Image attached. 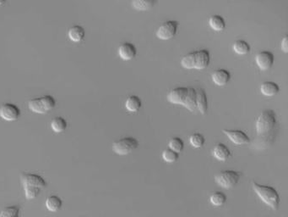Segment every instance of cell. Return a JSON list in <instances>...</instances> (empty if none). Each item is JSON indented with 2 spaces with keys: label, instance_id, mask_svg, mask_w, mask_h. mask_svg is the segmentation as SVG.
<instances>
[{
  "label": "cell",
  "instance_id": "cell-26",
  "mask_svg": "<svg viewBox=\"0 0 288 217\" xmlns=\"http://www.w3.org/2000/svg\"><path fill=\"white\" fill-rule=\"evenodd\" d=\"M209 202L214 206H222L227 202V196L222 192H215L209 196Z\"/></svg>",
  "mask_w": 288,
  "mask_h": 217
},
{
  "label": "cell",
  "instance_id": "cell-17",
  "mask_svg": "<svg viewBox=\"0 0 288 217\" xmlns=\"http://www.w3.org/2000/svg\"><path fill=\"white\" fill-rule=\"evenodd\" d=\"M84 34H85V32H84V27L79 26V25L70 27L69 32H68V35H69L70 40L75 42V43L82 41L83 38H84Z\"/></svg>",
  "mask_w": 288,
  "mask_h": 217
},
{
  "label": "cell",
  "instance_id": "cell-32",
  "mask_svg": "<svg viewBox=\"0 0 288 217\" xmlns=\"http://www.w3.org/2000/svg\"><path fill=\"white\" fill-rule=\"evenodd\" d=\"M162 156H163L164 162H167V163H173V162L178 161L179 154L174 152L173 150H170V149H166L163 151Z\"/></svg>",
  "mask_w": 288,
  "mask_h": 217
},
{
  "label": "cell",
  "instance_id": "cell-1",
  "mask_svg": "<svg viewBox=\"0 0 288 217\" xmlns=\"http://www.w3.org/2000/svg\"><path fill=\"white\" fill-rule=\"evenodd\" d=\"M252 187L254 193L262 202L275 211L278 209L281 203V198L276 188L267 185L259 184L256 182H252Z\"/></svg>",
  "mask_w": 288,
  "mask_h": 217
},
{
  "label": "cell",
  "instance_id": "cell-14",
  "mask_svg": "<svg viewBox=\"0 0 288 217\" xmlns=\"http://www.w3.org/2000/svg\"><path fill=\"white\" fill-rule=\"evenodd\" d=\"M212 156L220 162H226L231 156V151L226 144L219 143L213 148Z\"/></svg>",
  "mask_w": 288,
  "mask_h": 217
},
{
  "label": "cell",
  "instance_id": "cell-35",
  "mask_svg": "<svg viewBox=\"0 0 288 217\" xmlns=\"http://www.w3.org/2000/svg\"><path fill=\"white\" fill-rule=\"evenodd\" d=\"M4 3V0H0V5H2Z\"/></svg>",
  "mask_w": 288,
  "mask_h": 217
},
{
  "label": "cell",
  "instance_id": "cell-2",
  "mask_svg": "<svg viewBox=\"0 0 288 217\" xmlns=\"http://www.w3.org/2000/svg\"><path fill=\"white\" fill-rule=\"evenodd\" d=\"M277 114L272 109H266L259 114L255 121V130L259 136H266L275 128Z\"/></svg>",
  "mask_w": 288,
  "mask_h": 217
},
{
  "label": "cell",
  "instance_id": "cell-21",
  "mask_svg": "<svg viewBox=\"0 0 288 217\" xmlns=\"http://www.w3.org/2000/svg\"><path fill=\"white\" fill-rule=\"evenodd\" d=\"M141 100L136 95H130L125 100V108L128 111L137 112L141 108Z\"/></svg>",
  "mask_w": 288,
  "mask_h": 217
},
{
  "label": "cell",
  "instance_id": "cell-6",
  "mask_svg": "<svg viewBox=\"0 0 288 217\" xmlns=\"http://www.w3.org/2000/svg\"><path fill=\"white\" fill-rule=\"evenodd\" d=\"M188 91H189V88L187 87H178V88H173L166 95V100L173 105H180L183 106L186 100Z\"/></svg>",
  "mask_w": 288,
  "mask_h": 217
},
{
  "label": "cell",
  "instance_id": "cell-25",
  "mask_svg": "<svg viewBox=\"0 0 288 217\" xmlns=\"http://www.w3.org/2000/svg\"><path fill=\"white\" fill-rule=\"evenodd\" d=\"M51 127L55 132H63L67 127V121L61 116H57L51 120Z\"/></svg>",
  "mask_w": 288,
  "mask_h": 217
},
{
  "label": "cell",
  "instance_id": "cell-23",
  "mask_svg": "<svg viewBox=\"0 0 288 217\" xmlns=\"http://www.w3.org/2000/svg\"><path fill=\"white\" fill-rule=\"evenodd\" d=\"M153 0H133L131 1V6L137 10H148L156 4Z\"/></svg>",
  "mask_w": 288,
  "mask_h": 217
},
{
  "label": "cell",
  "instance_id": "cell-34",
  "mask_svg": "<svg viewBox=\"0 0 288 217\" xmlns=\"http://www.w3.org/2000/svg\"><path fill=\"white\" fill-rule=\"evenodd\" d=\"M281 49L283 50L284 53H288V35H285L282 38V42H281Z\"/></svg>",
  "mask_w": 288,
  "mask_h": 217
},
{
  "label": "cell",
  "instance_id": "cell-19",
  "mask_svg": "<svg viewBox=\"0 0 288 217\" xmlns=\"http://www.w3.org/2000/svg\"><path fill=\"white\" fill-rule=\"evenodd\" d=\"M250 50V45L245 40L239 39L233 43V50L237 54L245 55V54L249 53Z\"/></svg>",
  "mask_w": 288,
  "mask_h": 217
},
{
  "label": "cell",
  "instance_id": "cell-9",
  "mask_svg": "<svg viewBox=\"0 0 288 217\" xmlns=\"http://www.w3.org/2000/svg\"><path fill=\"white\" fill-rule=\"evenodd\" d=\"M21 183L25 186H32L36 188H43L47 186V182L42 176L38 174L22 173L21 175Z\"/></svg>",
  "mask_w": 288,
  "mask_h": 217
},
{
  "label": "cell",
  "instance_id": "cell-10",
  "mask_svg": "<svg viewBox=\"0 0 288 217\" xmlns=\"http://www.w3.org/2000/svg\"><path fill=\"white\" fill-rule=\"evenodd\" d=\"M222 132L236 145H244L250 142L249 137L241 130L224 129L222 130Z\"/></svg>",
  "mask_w": 288,
  "mask_h": 217
},
{
  "label": "cell",
  "instance_id": "cell-8",
  "mask_svg": "<svg viewBox=\"0 0 288 217\" xmlns=\"http://www.w3.org/2000/svg\"><path fill=\"white\" fill-rule=\"evenodd\" d=\"M21 115V110L17 106L11 103H5L0 106V117L3 120H17Z\"/></svg>",
  "mask_w": 288,
  "mask_h": 217
},
{
  "label": "cell",
  "instance_id": "cell-33",
  "mask_svg": "<svg viewBox=\"0 0 288 217\" xmlns=\"http://www.w3.org/2000/svg\"><path fill=\"white\" fill-rule=\"evenodd\" d=\"M24 190H25V195L27 200H34L40 193L41 188L32 187V186H25Z\"/></svg>",
  "mask_w": 288,
  "mask_h": 217
},
{
  "label": "cell",
  "instance_id": "cell-28",
  "mask_svg": "<svg viewBox=\"0 0 288 217\" xmlns=\"http://www.w3.org/2000/svg\"><path fill=\"white\" fill-rule=\"evenodd\" d=\"M183 148H184V144L180 138L174 137L169 140L168 149L173 150L174 152L179 154L183 151Z\"/></svg>",
  "mask_w": 288,
  "mask_h": 217
},
{
  "label": "cell",
  "instance_id": "cell-3",
  "mask_svg": "<svg viewBox=\"0 0 288 217\" xmlns=\"http://www.w3.org/2000/svg\"><path fill=\"white\" fill-rule=\"evenodd\" d=\"M242 173L240 171L234 170H222L215 175V182L221 188L230 189L235 187L241 178Z\"/></svg>",
  "mask_w": 288,
  "mask_h": 217
},
{
  "label": "cell",
  "instance_id": "cell-11",
  "mask_svg": "<svg viewBox=\"0 0 288 217\" xmlns=\"http://www.w3.org/2000/svg\"><path fill=\"white\" fill-rule=\"evenodd\" d=\"M118 53L120 58L123 60H130L136 56V48L131 43H123L119 47Z\"/></svg>",
  "mask_w": 288,
  "mask_h": 217
},
{
  "label": "cell",
  "instance_id": "cell-20",
  "mask_svg": "<svg viewBox=\"0 0 288 217\" xmlns=\"http://www.w3.org/2000/svg\"><path fill=\"white\" fill-rule=\"evenodd\" d=\"M209 27L216 32H221L226 28V21L224 18L219 15H211L209 19Z\"/></svg>",
  "mask_w": 288,
  "mask_h": 217
},
{
  "label": "cell",
  "instance_id": "cell-24",
  "mask_svg": "<svg viewBox=\"0 0 288 217\" xmlns=\"http://www.w3.org/2000/svg\"><path fill=\"white\" fill-rule=\"evenodd\" d=\"M195 55H196V51H192V52L185 54L181 59V65L188 70L195 69Z\"/></svg>",
  "mask_w": 288,
  "mask_h": 217
},
{
  "label": "cell",
  "instance_id": "cell-5",
  "mask_svg": "<svg viewBox=\"0 0 288 217\" xmlns=\"http://www.w3.org/2000/svg\"><path fill=\"white\" fill-rule=\"evenodd\" d=\"M178 27V21H171V20L164 21L157 28L156 35L161 40H169L176 35Z\"/></svg>",
  "mask_w": 288,
  "mask_h": 217
},
{
  "label": "cell",
  "instance_id": "cell-22",
  "mask_svg": "<svg viewBox=\"0 0 288 217\" xmlns=\"http://www.w3.org/2000/svg\"><path fill=\"white\" fill-rule=\"evenodd\" d=\"M188 94H187L186 100L184 102L183 106L189 109V111H195L196 109V91L195 88L189 87Z\"/></svg>",
  "mask_w": 288,
  "mask_h": 217
},
{
  "label": "cell",
  "instance_id": "cell-12",
  "mask_svg": "<svg viewBox=\"0 0 288 217\" xmlns=\"http://www.w3.org/2000/svg\"><path fill=\"white\" fill-rule=\"evenodd\" d=\"M209 61H210V56L208 50H201L196 51L195 69L203 70L209 65Z\"/></svg>",
  "mask_w": 288,
  "mask_h": 217
},
{
  "label": "cell",
  "instance_id": "cell-16",
  "mask_svg": "<svg viewBox=\"0 0 288 217\" xmlns=\"http://www.w3.org/2000/svg\"><path fill=\"white\" fill-rule=\"evenodd\" d=\"M279 91V86L276 82H265L260 85V92L265 97L275 96Z\"/></svg>",
  "mask_w": 288,
  "mask_h": 217
},
{
  "label": "cell",
  "instance_id": "cell-36",
  "mask_svg": "<svg viewBox=\"0 0 288 217\" xmlns=\"http://www.w3.org/2000/svg\"></svg>",
  "mask_w": 288,
  "mask_h": 217
},
{
  "label": "cell",
  "instance_id": "cell-29",
  "mask_svg": "<svg viewBox=\"0 0 288 217\" xmlns=\"http://www.w3.org/2000/svg\"><path fill=\"white\" fill-rule=\"evenodd\" d=\"M205 141H206V139H205L204 136L199 132L193 133L189 138V143L195 149H200L201 147H203Z\"/></svg>",
  "mask_w": 288,
  "mask_h": 217
},
{
  "label": "cell",
  "instance_id": "cell-27",
  "mask_svg": "<svg viewBox=\"0 0 288 217\" xmlns=\"http://www.w3.org/2000/svg\"><path fill=\"white\" fill-rule=\"evenodd\" d=\"M28 106H29L30 109L32 111L36 112L38 114L46 113V110H45V108H44L43 106L41 104L40 98H36V99H32V100H29Z\"/></svg>",
  "mask_w": 288,
  "mask_h": 217
},
{
  "label": "cell",
  "instance_id": "cell-30",
  "mask_svg": "<svg viewBox=\"0 0 288 217\" xmlns=\"http://www.w3.org/2000/svg\"><path fill=\"white\" fill-rule=\"evenodd\" d=\"M20 214V207L13 206L5 207L3 211L0 212V217H19Z\"/></svg>",
  "mask_w": 288,
  "mask_h": 217
},
{
  "label": "cell",
  "instance_id": "cell-7",
  "mask_svg": "<svg viewBox=\"0 0 288 217\" xmlns=\"http://www.w3.org/2000/svg\"><path fill=\"white\" fill-rule=\"evenodd\" d=\"M275 57L271 51H260L255 56V62L261 71H267L273 65Z\"/></svg>",
  "mask_w": 288,
  "mask_h": 217
},
{
  "label": "cell",
  "instance_id": "cell-4",
  "mask_svg": "<svg viewBox=\"0 0 288 217\" xmlns=\"http://www.w3.org/2000/svg\"><path fill=\"white\" fill-rule=\"evenodd\" d=\"M139 146L136 138L132 137L120 138L113 144V150L119 156H127Z\"/></svg>",
  "mask_w": 288,
  "mask_h": 217
},
{
  "label": "cell",
  "instance_id": "cell-13",
  "mask_svg": "<svg viewBox=\"0 0 288 217\" xmlns=\"http://www.w3.org/2000/svg\"><path fill=\"white\" fill-rule=\"evenodd\" d=\"M211 79L215 85L224 86L231 79V73L226 69H217L211 73Z\"/></svg>",
  "mask_w": 288,
  "mask_h": 217
},
{
  "label": "cell",
  "instance_id": "cell-31",
  "mask_svg": "<svg viewBox=\"0 0 288 217\" xmlns=\"http://www.w3.org/2000/svg\"><path fill=\"white\" fill-rule=\"evenodd\" d=\"M40 100H41V104H42L46 112L49 111L55 107V99L51 95H44L42 97L40 98Z\"/></svg>",
  "mask_w": 288,
  "mask_h": 217
},
{
  "label": "cell",
  "instance_id": "cell-18",
  "mask_svg": "<svg viewBox=\"0 0 288 217\" xmlns=\"http://www.w3.org/2000/svg\"><path fill=\"white\" fill-rule=\"evenodd\" d=\"M46 208L51 212H57L62 208L63 201L57 195H51L48 197L45 202Z\"/></svg>",
  "mask_w": 288,
  "mask_h": 217
},
{
  "label": "cell",
  "instance_id": "cell-15",
  "mask_svg": "<svg viewBox=\"0 0 288 217\" xmlns=\"http://www.w3.org/2000/svg\"><path fill=\"white\" fill-rule=\"evenodd\" d=\"M196 91V108L202 114H206L208 109V101L206 92L203 88H195Z\"/></svg>",
  "mask_w": 288,
  "mask_h": 217
}]
</instances>
